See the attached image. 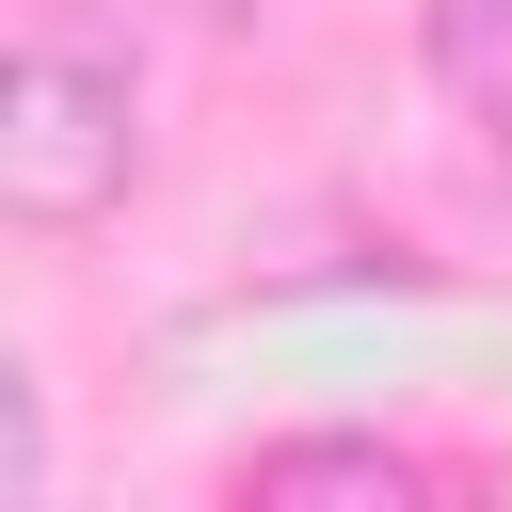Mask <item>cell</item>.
<instances>
[{"label": "cell", "instance_id": "6da1fadb", "mask_svg": "<svg viewBox=\"0 0 512 512\" xmlns=\"http://www.w3.org/2000/svg\"><path fill=\"white\" fill-rule=\"evenodd\" d=\"M128 192H144V48L80 32V16H32L16 80H0V208L32 240H80Z\"/></svg>", "mask_w": 512, "mask_h": 512}, {"label": "cell", "instance_id": "7a4b0ae2", "mask_svg": "<svg viewBox=\"0 0 512 512\" xmlns=\"http://www.w3.org/2000/svg\"><path fill=\"white\" fill-rule=\"evenodd\" d=\"M240 496H256V512H288V496H432V464H416L400 432H288V448L240 464Z\"/></svg>", "mask_w": 512, "mask_h": 512}, {"label": "cell", "instance_id": "3957f363", "mask_svg": "<svg viewBox=\"0 0 512 512\" xmlns=\"http://www.w3.org/2000/svg\"><path fill=\"white\" fill-rule=\"evenodd\" d=\"M432 64H448V96L480 112L496 192H512V0H432Z\"/></svg>", "mask_w": 512, "mask_h": 512}, {"label": "cell", "instance_id": "277c9868", "mask_svg": "<svg viewBox=\"0 0 512 512\" xmlns=\"http://www.w3.org/2000/svg\"><path fill=\"white\" fill-rule=\"evenodd\" d=\"M176 16H256V0H176Z\"/></svg>", "mask_w": 512, "mask_h": 512}]
</instances>
